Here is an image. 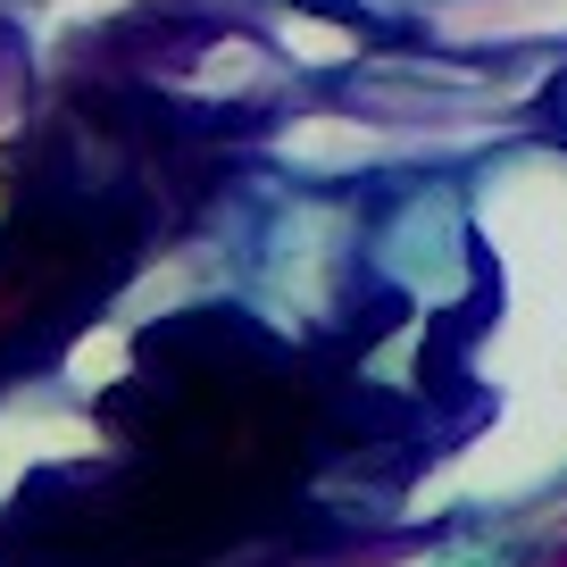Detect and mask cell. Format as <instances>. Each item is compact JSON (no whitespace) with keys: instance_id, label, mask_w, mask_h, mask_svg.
<instances>
[]
</instances>
